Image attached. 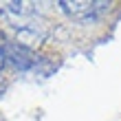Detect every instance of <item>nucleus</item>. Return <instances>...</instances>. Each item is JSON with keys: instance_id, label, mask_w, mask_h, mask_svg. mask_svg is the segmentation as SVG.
<instances>
[{"instance_id": "nucleus-2", "label": "nucleus", "mask_w": 121, "mask_h": 121, "mask_svg": "<svg viewBox=\"0 0 121 121\" xmlns=\"http://www.w3.org/2000/svg\"><path fill=\"white\" fill-rule=\"evenodd\" d=\"M0 55H2V62L13 66L16 70H22V73H29V70L38 68L42 57L29 46H22L18 42H0Z\"/></svg>"}, {"instance_id": "nucleus-1", "label": "nucleus", "mask_w": 121, "mask_h": 121, "mask_svg": "<svg viewBox=\"0 0 121 121\" xmlns=\"http://www.w3.org/2000/svg\"><path fill=\"white\" fill-rule=\"evenodd\" d=\"M57 7L73 22L88 26V24L99 22L110 11L112 2H99V0H73L70 2V0H62V2H57Z\"/></svg>"}]
</instances>
